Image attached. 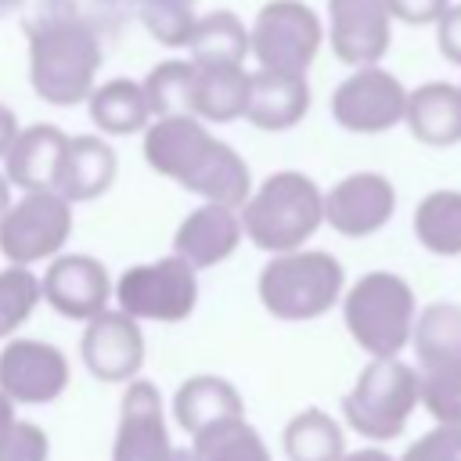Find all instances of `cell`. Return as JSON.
I'll use <instances>...</instances> for the list:
<instances>
[{
  "label": "cell",
  "instance_id": "cell-34",
  "mask_svg": "<svg viewBox=\"0 0 461 461\" xmlns=\"http://www.w3.org/2000/svg\"><path fill=\"white\" fill-rule=\"evenodd\" d=\"M400 461H461V425H439L414 439Z\"/></svg>",
  "mask_w": 461,
  "mask_h": 461
},
{
  "label": "cell",
  "instance_id": "cell-19",
  "mask_svg": "<svg viewBox=\"0 0 461 461\" xmlns=\"http://www.w3.org/2000/svg\"><path fill=\"white\" fill-rule=\"evenodd\" d=\"M68 133H61L54 122H32L18 126L11 148L4 151V176L18 191H47L58 184L61 169V151H65Z\"/></svg>",
  "mask_w": 461,
  "mask_h": 461
},
{
  "label": "cell",
  "instance_id": "cell-23",
  "mask_svg": "<svg viewBox=\"0 0 461 461\" xmlns=\"http://www.w3.org/2000/svg\"><path fill=\"white\" fill-rule=\"evenodd\" d=\"M249 72L245 65H194L191 115L202 122H234L245 115Z\"/></svg>",
  "mask_w": 461,
  "mask_h": 461
},
{
  "label": "cell",
  "instance_id": "cell-6",
  "mask_svg": "<svg viewBox=\"0 0 461 461\" xmlns=\"http://www.w3.org/2000/svg\"><path fill=\"white\" fill-rule=\"evenodd\" d=\"M418 407V375L396 357H371L342 400L349 429L367 439H396Z\"/></svg>",
  "mask_w": 461,
  "mask_h": 461
},
{
  "label": "cell",
  "instance_id": "cell-38",
  "mask_svg": "<svg viewBox=\"0 0 461 461\" xmlns=\"http://www.w3.org/2000/svg\"><path fill=\"white\" fill-rule=\"evenodd\" d=\"M450 0H385L393 22H407V25H432Z\"/></svg>",
  "mask_w": 461,
  "mask_h": 461
},
{
  "label": "cell",
  "instance_id": "cell-25",
  "mask_svg": "<svg viewBox=\"0 0 461 461\" xmlns=\"http://www.w3.org/2000/svg\"><path fill=\"white\" fill-rule=\"evenodd\" d=\"M187 58L194 65H245L249 29L234 11H209L194 18L187 36Z\"/></svg>",
  "mask_w": 461,
  "mask_h": 461
},
{
  "label": "cell",
  "instance_id": "cell-31",
  "mask_svg": "<svg viewBox=\"0 0 461 461\" xmlns=\"http://www.w3.org/2000/svg\"><path fill=\"white\" fill-rule=\"evenodd\" d=\"M130 11L162 47H187V36L198 18L194 0H133Z\"/></svg>",
  "mask_w": 461,
  "mask_h": 461
},
{
  "label": "cell",
  "instance_id": "cell-32",
  "mask_svg": "<svg viewBox=\"0 0 461 461\" xmlns=\"http://www.w3.org/2000/svg\"><path fill=\"white\" fill-rule=\"evenodd\" d=\"M40 277L29 267L7 263L0 270V339H11L40 303Z\"/></svg>",
  "mask_w": 461,
  "mask_h": 461
},
{
  "label": "cell",
  "instance_id": "cell-9",
  "mask_svg": "<svg viewBox=\"0 0 461 461\" xmlns=\"http://www.w3.org/2000/svg\"><path fill=\"white\" fill-rule=\"evenodd\" d=\"M72 234V202L47 187V191H22L18 202L7 205L0 216V256L18 267H32L50 259L65 249Z\"/></svg>",
  "mask_w": 461,
  "mask_h": 461
},
{
  "label": "cell",
  "instance_id": "cell-2",
  "mask_svg": "<svg viewBox=\"0 0 461 461\" xmlns=\"http://www.w3.org/2000/svg\"><path fill=\"white\" fill-rule=\"evenodd\" d=\"M29 83L40 101L72 108L90 97L104 61L101 32L72 14L47 11L29 22Z\"/></svg>",
  "mask_w": 461,
  "mask_h": 461
},
{
  "label": "cell",
  "instance_id": "cell-37",
  "mask_svg": "<svg viewBox=\"0 0 461 461\" xmlns=\"http://www.w3.org/2000/svg\"><path fill=\"white\" fill-rule=\"evenodd\" d=\"M436 25V47L447 61L461 65V4H447V11L432 22Z\"/></svg>",
  "mask_w": 461,
  "mask_h": 461
},
{
  "label": "cell",
  "instance_id": "cell-39",
  "mask_svg": "<svg viewBox=\"0 0 461 461\" xmlns=\"http://www.w3.org/2000/svg\"><path fill=\"white\" fill-rule=\"evenodd\" d=\"M14 133H18V119H14V112H11L7 104H0V158H4V151L11 148Z\"/></svg>",
  "mask_w": 461,
  "mask_h": 461
},
{
  "label": "cell",
  "instance_id": "cell-33",
  "mask_svg": "<svg viewBox=\"0 0 461 461\" xmlns=\"http://www.w3.org/2000/svg\"><path fill=\"white\" fill-rule=\"evenodd\" d=\"M418 403L439 425H461V364L421 367V375H418Z\"/></svg>",
  "mask_w": 461,
  "mask_h": 461
},
{
  "label": "cell",
  "instance_id": "cell-1",
  "mask_svg": "<svg viewBox=\"0 0 461 461\" xmlns=\"http://www.w3.org/2000/svg\"><path fill=\"white\" fill-rule=\"evenodd\" d=\"M144 162L205 202L241 209L252 191L249 162L209 133L198 115H162L144 126Z\"/></svg>",
  "mask_w": 461,
  "mask_h": 461
},
{
  "label": "cell",
  "instance_id": "cell-16",
  "mask_svg": "<svg viewBox=\"0 0 461 461\" xmlns=\"http://www.w3.org/2000/svg\"><path fill=\"white\" fill-rule=\"evenodd\" d=\"M83 364L94 378L101 382H130L140 375L144 364V335H140V321L122 313V310H101L90 321H83Z\"/></svg>",
  "mask_w": 461,
  "mask_h": 461
},
{
  "label": "cell",
  "instance_id": "cell-20",
  "mask_svg": "<svg viewBox=\"0 0 461 461\" xmlns=\"http://www.w3.org/2000/svg\"><path fill=\"white\" fill-rule=\"evenodd\" d=\"M403 122L411 137L429 148L461 144V86L432 79V83H421L418 90H407Z\"/></svg>",
  "mask_w": 461,
  "mask_h": 461
},
{
  "label": "cell",
  "instance_id": "cell-22",
  "mask_svg": "<svg viewBox=\"0 0 461 461\" xmlns=\"http://www.w3.org/2000/svg\"><path fill=\"white\" fill-rule=\"evenodd\" d=\"M245 414L241 393L220 378V375H191L187 382H180L176 396H173V418L184 432H202L205 425H216L223 418H238Z\"/></svg>",
  "mask_w": 461,
  "mask_h": 461
},
{
  "label": "cell",
  "instance_id": "cell-15",
  "mask_svg": "<svg viewBox=\"0 0 461 461\" xmlns=\"http://www.w3.org/2000/svg\"><path fill=\"white\" fill-rule=\"evenodd\" d=\"M324 32L342 65H378L393 43V14L385 0H328Z\"/></svg>",
  "mask_w": 461,
  "mask_h": 461
},
{
  "label": "cell",
  "instance_id": "cell-11",
  "mask_svg": "<svg viewBox=\"0 0 461 461\" xmlns=\"http://www.w3.org/2000/svg\"><path fill=\"white\" fill-rule=\"evenodd\" d=\"M112 461H198L191 447H176L169 439L162 396L148 378L126 382Z\"/></svg>",
  "mask_w": 461,
  "mask_h": 461
},
{
  "label": "cell",
  "instance_id": "cell-18",
  "mask_svg": "<svg viewBox=\"0 0 461 461\" xmlns=\"http://www.w3.org/2000/svg\"><path fill=\"white\" fill-rule=\"evenodd\" d=\"M310 112V83L299 72H277V68H256L249 72V97L245 115L256 130L281 133L303 122Z\"/></svg>",
  "mask_w": 461,
  "mask_h": 461
},
{
  "label": "cell",
  "instance_id": "cell-28",
  "mask_svg": "<svg viewBox=\"0 0 461 461\" xmlns=\"http://www.w3.org/2000/svg\"><path fill=\"white\" fill-rule=\"evenodd\" d=\"M346 454L342 425L321 407L299 411L285 425V457L288 461H339Z\"/></svg>",
  "mask_w": 461,
  "mask_h": 461
},
{
  "label": "cell",
  "instance_id": "cell-13",
  "mask_svg": "<svg viewBox=\"0 0 461 461\" xmlns=\"http://www.w3.org/2000/svg\"><path fill=\"white\" fill-rule=\"evenodd\" d=\"M40 295L43 303L68 317V321H90L101 313L112 299V277L101 259L83 256V252H58L50 256L43 277H40Z\"/></svg>",
  "mask_w": 461,
  "mask_h": 461
},
{
  "label": "cell",
  "instance_id": "cell-3",
  "mask_svg": "<svg viewBox=\"0 0 461 461\" xmlns=\"http://www.w3.org/2000/svg\"><path fill=\"white\" fill-rule=\"evenodd\" d=\"M241 230L263 252L303 249L324 223V191L299 169L270 173L241 202Z\"/></svg>",
  "mask_w": 461,
  "mask_h": 461
},
{
  "label": "cell",
  "instance_id": "cell-14",
  "mask_svg": "<svg viewBox=\"0 0 461 461\" xmlns=\"http://www.w3.org/2000/svg\"><path fill=\"white\" fill-rule=\"evenodd\" d=\"M396 212V187L389 176L360 169L324 191V223L342 238H367L382 230Z\"/></svg>",
  "mask_w": 461,
  "mask_h": 461
},
{
  "label": "cell",
  "instance_id": "cell-12",
  "mask_svg": "<svg viewBox=\"0 0 461 461\" xmlns=\"http://www.w3.org/2000/svg\"><path fill=\"white\" fill-rule=\"evenodd\" d=\"M68 385V360L40 339H11L0 349V393L18 403H50Z\"/></svg>",
  "mask_w": 461,
  "mask_h": 461
},
{
  "label": "cell",
  "instance_id": "cell-42",
  "mask_svg": "<svg viewBox=\"0 0 461 461\" xmlns=\"http://www.w3.org/2000/svg\"><path fill=\"white\" fill-rule=\"evenodd\" d=\"M7 205H11V184H7V176L0 173V216L7 212Z\"/></svg>",
  "mask_w": 461,
  "mask_h": 461
},
{
  "label": "cell",
  "instance_id": "cell-41",
  "mask_svg": "<svg viewBox=\"0 0 461 461\" xmlns=\"http://www.w3.org/2000/svg\"><path fill=\"white\" fill-rule=\"evenodd\" d=\"M339 461H396V457H389L385 450H378V447H367V450H353V454H342Z\"/></svg>",
  "mask_w": 461,
  "mask_h": 461
},
{
  "label": "cell",
  "instance_id": "cell-10",
  "mask_svg": "<svg viewBox=\"0 0 461 461\" xmlns=\"http://www.w3.org/2000/svg\"><path fill=\"white\" fill-rule=\"evenodd\" d=\"M407 86L382 65H357L331 94V119L349 133H385L403 122Z\"/></svg>",
  "mask_w": 461,
  "mask_h": 461
},
{
  "label": "cell",
  "instance_id": "cell-21",
  "mask_svg": "<svg viewBox=\"0 0 461 461\" xmlns=\"http://www.w3.org/2000/svg\"><path fill=\"white\" fill-rule=\"evenodd\" d=\"M115 169H119V158H115L108 140H101L94 133L68 137L65 151H61V169H58L54 191H61L72 205L90 202V198H97L112 187Z\"/></svg>",
  "mask_w": 461,
  "mask_h": 461
},
{
  "label": "cell",
  "instance_id": "cell-29",
  "mask_svg": "<svg viewBox=\"0 0 461 461\" xmlns=\"http://www.w3.org/2000/svg\"><path fill=\"white\" fill-rule=\"evenodd\" d=\"M191 450L198 461H270L263 436L245 421V414L205 425L191 436Z\"/></svg>",
  "mask_w": 461,
  "mask_h": 461
},
{
  "label": "cell",
  "instance_id": "cell-5",
  "mask_svg": "<svg viewBox=\"0 0 461 461\" xmlns=\"http://www.w3.org/2000/svg\"><path fill=\"white\" fill-rule=\"evenodd\" d=\"M414 317V292L393 270H371L342 292L346 331L371 357H396L403 346H411Z\"/></svg>",
  "mask_w": 461,
  "mask_h": 461
},
{
  "label": "cell",
  "instance_id": "cell-17",
  "mask_svg": "<svg viewBox=\"0 0 461 461\" xmlns=\"http://www.w3.org/2000/svg\"><path fill=\"white\" fill-rule=\"evenodd\" d=\"M241 238H245V230H241L238 209L205 202L180 220L176 234H173V252L180 259H187L194 270H209V267L230 259L238 252Z\"/></svg>",
  "mask_w": 461,
  "mask_h": 461
},
{
  "label": "cell",
  "instance_id": "cell-27",
  "mask_svg": "<svg viewBox=\"0 0 461 461\" xmlns=\"http://www.w3.org/2000/svg\"><path fill=\"white\" fill-rule=\"evenodd\" d=\"M414 238L432 256H461V191H429L414 209Z\"/></svg>",
  "mask_w": 461,
  "mask_h": 461
},
{
  "label": "cell",
  "instance_id": "cell-40",
  "mask_svg": "<svg viewBox=\"0 0 461 461\" xmlns=\"http://www.w3.org/2000/svg\"><path fill=\"white\" fill-rule=\"evenodd\" d=\"M14 421H18V418H14V403H11V400H7L4 393H0V443H4L7 436H11Z\"/></svg>",
  "mask_w": 461,
  "mask_h": 461
},
{
  "label": "cell",
  "instance_id": "cell-7",
  "mask_svg": "<svg viewBox=\"0 0 461 461\" xmlns=\"http://www.w3.org/2000/svg\"><path fill=\"white\" fill-rule=\"evenodd\" d=\"M112 295H115L119 310L137 321L176 324V321L191 317V310L198 303V270L173 252V256L122 270L119 281L112 285Z\"/></svg>",
  "mask_w": 461,
  "mask_h": 461
},
{
  "label": "cell",
  "instance_id": "cell-35",
  "mask_svg": "<svg viewBox=\"0 0 461 461\" xmlns=\"http://www.w3.org/2000/svg\"><path fill=\"white\" fill-rule=\"evenodd\" d=\"M43 7H47V11L72 14V18L86 22V25H94L101 36H104V29H112L115 18L126 11L122 0H43Z\"/></svg>",
  "mask_w": 461,
  "mask_h": 461
},
{
  "label": "cell",
  "instance_id": "cell-4",
  "mask_svg": "<svg viewBox=\"0 0 461 461\" xmlns=\"http://www.w3.org/2000/svg\"><path fill=\"white\" fill-rule=\"evenodd\" d=\"M259 303L277 321H313L328 313L346 292V270L331 252L292 249L274 252L256 281Z\"/></svg>",
  "mask_w": 461,
  "mask_h": 461
},
{
  "label": "cell",
  "instance_id": "cell-24",
  "mask_svg": "<svg viewBox=\"0 0 461 461\" xmlns=\"http://www.w3.org/2000/svg\"><path fill=\"white\" fill-rule=\"evenodd\" d=\"M86 108H90V122L108 137H130L151 122L144 86L126 76H115V79L94 86L86 97Z\"/></svg>",
  "mask_w": 461,
  "mask_h": 461
},
{
  "label": "cell",
  "instance_id": "cell-30",
  "mask_svg": "<svg viewBox=\"0 0 461 461\" xmlns=\"http://www.w3.org/2000/svg\"><path fill=\"white\" fill-rule=\"evenodd\" d=\"M144 97L151 108V119L162 115H191V86H194V61H158L144 79Z\"/></svg>",
  "mask_w": 461,
  "mask_h": 461
},
{
  "label": "cell",
  "instance_id": "cell-8",
  "mask_svg": "<svg viewBox=\"0 0 461 461\" xmlns=\"http://www.w3.org/2000/svg\"><path fill=\"white\" fill-rule=\"evenodd\" d=\"M321 43L324 22L303 0H270L256 11L249 25V54L259 61V68L306 76Z\"/></svg>",
  "mask_w": 461,
  "mask_h": 461
},
{
  "label": "cell",
  "instance_id": "cell-26",
  "mask_svg": "<svg viewBox=\"0 0 461 461\" xmlns=\"http://www.w3.org/2000/svg\"><path fill=\"white\" fill-rule=\"evenodd\" d=\"M411 346L421 367L436 364H461V306L457 303H432L414 317Z\"/></svg>",
  "mask_w": 461,
  "mask_h": 461
},
{
  "label": "cell",
  "instance_id": "cell-43",
  "mask_svg": "<svg viewBox=\"0 0 461 461\" xmlns=\"http://www.w3.org/2000/svg\"><path fill=\"white\" fill-rule=\"evenodd\" d=\"M18 4H22V0H0V18H4V14H11Z\"/></svg>",
  "mask_w": 461,
  "mask_h": 461
},
{
  "label": "cell",
  "instance_id": "cell-36",
  "mask_svg": "<svg viewBox=\"0 0 461 461\" xmlns=\"http://www.w3.org/2000/svg\"><path fill=\"white\" fill-rule=\"evenodd\" d=\"M50 443L47 432L32 421H14L11 436L0 443V461H47Z\"/></svg>",
  "mask_w": 461,
  "mask_h": 461
}]
</instances>
